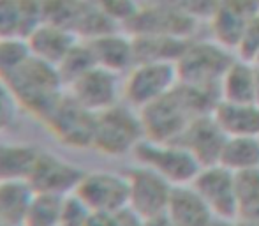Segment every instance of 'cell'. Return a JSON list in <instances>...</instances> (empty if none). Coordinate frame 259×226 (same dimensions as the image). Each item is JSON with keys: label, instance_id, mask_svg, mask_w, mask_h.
I'll return each instance as SVG.
<instances>
[{"label": "cell", "instance_id": "cell-19", "mask_svg": "<svg viewBox=\"0 0 259 226\" xmlns=\"http://www.w3.org/2000/svg\"><path fill=\"white\" fill-rule=\"evenodd\" d=\"M27 41L34 57L58 65L62 58L69 53V50L79 41V37L67 28L45 21Z\"/></svg>", "mask_w": 259, "mask_h": 226}, {"label": "cell", "instance_id": "cell-4", "mask_svg": "<svg viewBox=\"0 0 259 226\" xmlns=\"http://www.w3.org/2000/svg\"><path fill=\"white\" fill-rule=\"evenodd\" d=\"M97 113L87 110L69 92L60 97L53 110L41 120L58 143L74 150L92 148Z\"/></svg>", "mask_w": 259, "mask_h": 226}, {"label": "cell", "instance_id": "cell-31", "mask_svg": "<svg viewBox=\"0 0 259 226\" xmlns=\"http://www.w3.org/2000/svg\"><path fill=\"white\" fill-rule=\"evenodd\" d=\"M259 53V13L252 20L249 21V25L243 30V35L240 39L238 46L235 50V55L242 60H249L254 64Z\"/></svg>", "mask_w": 259, "mask_h": 226}, {"label": "cell", "instance_id": "cell-6", "mask_svg": "<svg viewBox=\"0 0 259 226\" xmlns=\"http://www.w3.org/2000/svg\"><path fill=\"white\" fill-rule=\"evenodd\" d=\"M177 85V64L138 62L127 74H123V101L136 110H141L166 96Z\"/></svg>", "mask_w": 259, "mask_h": 226}, {"label": "cell", "instance_id": "cell-29", "mask_svg": "<svg viewBox=\"0 0 259 226\" xmlns=\"http://www.w3.org/2000/svg\"><path fill=\"white\" fill-rule=\"evenodd\" d=\"M92 210L76 195H69L62 202L60 224L58 226H87Z\"/></svg>", "mask_w": 259, "mask_h": 226}, {"label": "cell", "instance_id": "cell-14", "mask_svg": "<svg viewBox=\"0 0 259 226\" xmlns=\"http://www.w3.org/2000/svg\"><path fill=\"white\" fill-rule=\"evenodd\" d=\"M226 140H228V134L221 129L213 115L205 113V115L192 119V122L187 126L177 143L184 145L198 159L203 168V166L219 165V158H221Z\"/></svg>", "mask_w": 259, "mask_h": 226}, {"label": "cell", "instance_id": "cell-40", "mask_svg": "<svg viewBox=\"0 0 259 226\" xmlns=\"http://www.w3.org/2000/svg\"><path fill=\"white\" fill-rule=\"evenodd\" d=\"M254 65L259 69V53H257V57H256V60H254Z\"/></svg>", "mask_w": 259, "mask_h": 226}, {"label": "cell", "instance_id": "cell-20", "mask_svg": "<svg viewBox=\"0 0 259 226\" xmlns=\"http://www.w3.org/2000/svg\"><path fill=\"white\" fill-rule=\"evenodd\" d=\"M211 115L228 136H259V106L256 103L219 101Z\"/></svg>", "mask_w": 259, "mask_h": 226}, {"label": "cell", "instance_id": "cell-13", "mask_svg": "<svg viewBox=\"0 0 259 226\" xmlns=\"http://www.w3.org/2000/svg\"><path fill=\"white\" fill-rule=\"evenodd\" d=\"M198 20L173 9L169 6L155 2L147 9H140L136 16L129 21V28H133V35L154 34V35H175V37L191 39Z\"/></svg>", "mask_w": 259, "mask_h": 226}, {"label": "cell", "instance_id": "cell-5", "mask_svg": "<svg viewBox=\"0 0 259 226\" xmlns=\"http://www.w3.org/2000/svg\"><path fill=\"white\" fill-rule=\"evenodd\" d=\"M133 156L136 158L138 165L157 171L173 185L192 184L196 175L201 170L198 159L177 141L162 143V141H152L145 138L136 147Z\"/></svg>", "mask_w": 259, "mask_h": 226}, {"label": "cell", "instance_id": "cell-41", "mask_svg": "<svg viewBox=\"0 0 259 226\" xmlns=\"http://www.w3.org/2000/svg\"><path fill=\"white\" fill-rule=\"evenodd\" d=\"M0 226H2V224H0Z\"/></svg>", "mask_w": 259, "mask_h": 226}, {"label": "cell", "instance_id": "cell-33", "mask_svg": "<svg viewBox=\"0 0 259 226\" xmlns=\"http://www.w3.org/2000/svg\"><path fill=\"white\" fill-rule=\"evenodd\" d=\"M235 185H236L240 203L259 195V168L235 173Z\"/></svg>", "mask_w": 259, "mask_h": 226}, {"label": "cell", "instance_id": "cell-32", "mask_svg": "<svg viewBox=\"0 0 259 226\" xmlns=\"http://www.w3.org/2000/svg\"><path fill=\"white\" fill-rule=\"evenodd\" d=\"M157 2L173 7V9L194 18V20H199V18L208 20L210 14L213 13L217 0H157Z\"/></svg>", "mask_w": 259, "mask_h": 226}, {"label": "cell", "instance_id": "cell-38", "mask_svg": "<svg viewBox=\"0 0 259 226\" xmlns=\"http://www.w3.org/2000/svg\"><path fill=\"white\" fill-rule=\"evenodd\" d=\"M210 226H236V221H228V219H219V217H215Z\"/></svg>", "mask_w": 259, "mask_h": 226}, {"label": "cell", "instance_id": "cell-37", "mask_svg": "<svg viewBox=\"0 0 259 226\" xmlns=\"http://www.w3.org/2000/svg\"><path fill=\"white\" fill-rule=\"evenodd\" d=\"M145 226H175V223L171 221L169 214L167 212H160L155 216H150L145 219Z\"/></svg>", "mask_w": 259, "mask_h": 226}, {"label": "cell", "instance_id": "cell-12", "mask_svg": "<svg viewBox=\"0 0 259 226\" xmlns=\"http://www.w3.org/2000/svg\"><path fill=\"white\" fill-rule=\"evenodd\" d=\"M259 13V0H217L208 18L211 37L235 52L249 21Z\"/></svg>", "mask_w": 259, "mask_h": 226}, {"label": "cell", "instance_id": "cell-26", "mask_svg": "<svg viewBox=\"0 0 259 226\" xmlns=\"http://www.w3.org/2000/svg\"><path fill=\"white\" fill-rule=\"evenodd\" d=\"M96 65H97V62H96V57H94L90 43L85 41V39H79V41L69 50L67 55L62 58V62L57 67H58V71H60L65 87H67L69 83H72L76 78L85 74L89 69L96 67Z\"/></svg>", "mask_w": 259, "mask_h": 226}, {"label": "cell", "instance_id": "cell-10", "mask_svg": "<svg viewBox=\"0 0 259 226\" xmlns=\"http://www.w3.org/2000/svg\"><path fill=\"white\" fill-rule=\"evenodd\" d=\"M129 182V207L143 219L166 212L175 185L157 171L136 165L127 171Z\"/></svg>", "mask_w": 259, "mask_h": 226}, {"label": "cell", "instance_id": "cell-28", "mask_svg": "<svg viewBox=\"0 0 259 226\" xmlns=\"http://www.w3.org/2000/svg\"><path fill=\"white\" fill-rule=\"evenodd\" d=\"M20 111L23 110H21L14 92L6 82L0 80V134L7 133L16 124Z\"/></svg>", "mask_w": 259, "mask_h": 226}, {"label": "cell", "instance_id": "cell-35", "mask_svg": "<svg viewBox=\"0 0 259 226\" xmlns=\"http://www.w3.org/2000/svg\"><path fill=\"white\" fill-rule=\"evenodd\" d=\"M238 219L256 221V223H259V195H256L254 198L245 200V202L240 203Z\"/></svg>", "mask_w": 259, "mask_h": 226}, {"label": "cell", "instance_id": "cell-15", "mask_svg": "<svg viewBox=\"0 0 259 226\" xmlns=\"http://www.w3.org/2000/svg\"><path fill=\"white\" fill-rule=\"evenodd\" d=\"M45 21V0H0V39H28Z\"/></svg>", "mask_w": 259, "mask_h": 226}, {"label": "cell", "instance_id": "cell-2", "mask_svg": "<svg viewBox=\"0 0 259 226\" xmlns=\"http://www.w3.org/2000/svg\"><path fill=\"white\" fill-rule=\"evenodd\" d=\"M145 140V129L140 110L125 101L97 113L92 148L108 158L134 154L136 147Z\"/></svg>", "mask_w": 259, "mask_h": 226}, {"label": "cell", "instance_id": "cell-34", "mask_svg": "<svg viewBox=\"0 0 259 226\" xmlns=\"http://www.w3.org/2000/svg\"><path fill=\"white\" fill-rule=\"evenodd\" d=\"M113 226H145V219L131 207L113 214Z\"/></svg>", "mask_w": 259, "mask_h": 226}, {"label": "cell", "instance_id": "cell-21", "mask_svg": "<svg viewBox=\"0 0 259 226\" xmlns=\"http://www.w3.org/2000/svg\"><path fill=\"white\" fill-rule=\"evenodd\" d=\"M257 67L249 60L236 57L224 72L219 85L221 101L228 103H254L256 99Z\"/></svg>", "mask_w": 259, "mask_h": 226}, {"label": "cell", "instance_id": "cell-27", "mask_svg": "<svg viewBox=\"0 0 259 226\" xmlns=\"http://www.w3.org/2000/svg\"><path fill=\"white\" fill-rule=\"evenodd\" d=\"M32 57L27 39H0V80L9 82Z\"/></svg>", "mask_w": 259, "mask_h": 226}, {"label": "cell", "instance_id": "cell-39", "mask_svg": "<svg viewBox=\"0 0 259 226\" xmlns=\"http://www.w3.org/2000/svg\"><path fill=\"white\" fill-rule=\"evenodd\" d=\"M254 103L259 106V69H257V82H256V99H254Z\"/></svg>", "mask_w": 259, "mask_h": 226}, {"label": "cell", "instance_id": "cell-22", "mask_svg": "<svg viewBox=\"0 0 259 226\" xmlns=\"http://www.w3.org/2000/svg\"><path fill=\"white\" fill-rule=\"evenodd\" d=\"M138 62H173L182 57L191 39L175 37V35L141 34L133 35Z\"/></svg>", "mask_w": 259, "mask_h": 226}, {"label": "cell", "instance_id": "cell-1", "mask_svg": "<svg viewBox=\"0 0 259 226\" xmlns=\"http://www.w3.org/2000/svg\"><path fill=\"white\" fill-rule=\"evenodd\" d=\"M21 110L41 122L67 92L57 65L32 57L9 82Z\"/></svg>", "mask_w": 259, "mask_h": 226}, {"label": "cell", "instance_id": "cell-11", "mask_svg": "<svg viewBox=\"0 0 259 226\" xmlns=\"http://www.w3.org/2000/svg\"><path fill=\"white\" fill-rule=\"evenodd\" d=\"M83 175L85 170L81 166L67 161L55 152L42 150L37 165L28 178V184L35 193H46V195L65 198L69 195H74Z\"/></svg>", "mask_w": 259, "mask_h": 226}, {"label": "cell", "instance_id": "cell-7", "mask_svg": "<svg viewBox=\"0 0 259 226\" xmlns=\"http://www.w3.org/2000/svg\"><path fill=\"white\" fill-rule=\"evenodd\" d=\"M74 195L92 212H118L129 207L127 175L109 170L85 171Z\"/></svg>", "mask_w": 259, "mask_h": 226}, {"label": "cell", "instance_id": "cell-16", "mask_svg": "<svg viewBox=\"0 0 259 226\" xmlns=\"http://www.w3.org/2000/svg\"><path fill=\"white\" fill-rule=\"evenodd\" d=\"M97 65L116 74H127L136 65V50L133 35L120 32L118 28L90 39Z\"/></svg>", "mask_w": 259, "mask_h": 226}, {"label": "cell", "instance_id": "cell-25", "mask_svg": "<svg viewBox=\"0 0 259 226\" xmlns=\"http://www.w3.org/2000/svg\"><path fill=\"white\" fill-rule=\"evenodd\" d=\"M64 198L46 193H35L28 205L23 226H58Z\"/></svg>", "mask_w": 259, "mask_h": 226}, {"label": "cell", "instance_id": "cell-17", "mask_svg": "<svg viewBox=\"0 0 259 226\" xmlns=\"http://www.w3.org/2000/svg\"><path fill=\"white\" fill-rule=\"evenodd\" d=\"M166 212L175 226H210L215 219L210 207L192 184L175 185Z\"/></svg>", "mask_w": 259, "mask_h": 226}, {"label": "cell", "instance_id": "cell-30", "mask_svg": "<svg viewBox=\"0 0 259 226\" xmlns=\"http://www.w3.org/2000/svg\"><path fill=\"white\" fill-rule=\"evenodd\" d=\"M115 23H129L140 11L136 0H90Z\"/></svg>", "mask_w": 259, "mask_h": 226}, {"label": "cell", "instance_id": "cell-36", "mask_svg": "<svg viewBox=\"0 0 259 226\" xmlns=\"http://www.w3.org/2000/svg\"><path fill=\"white\" fill-rule=\"evenodd\" d=\"M115 214V212H113ZM113 214L109 212H92L87 226H113Z\"/></svg>", "mask_w": 259, "mask_h": 226}, {"label": "cell", "instance_id": "cell-18", "mask_svg": "<svg viewBox=\"0 0 259 226\" xmlns=\"http://www.w3.org/2000/svg\"><path fill=\"white\" fill-rule=\"evenodd\" d=\"M42 148L23 141H0V182H28Z\"/></svg>", "mask_w": 259, "mask_h": 226}, {"label": "cell", "instance_id": "cell-8", "mask_svg": "<svg viewBox=\"0 0 259 226\" xmlns=\"http://www.w3.org/2000/svg\"><path fill=\"white\" fill-rule=\"evenodd\" d=\"M67 92L87 110L101 113L123 101V76L96 65L69 83Z\"/></svg>", "mask_w": 259, "mask_h": 226}, {"label": "cell", "instance_id": "cell-23", "mask_svg": "<svg viewBox=\"0 0 259 226\" xmlns=\"http://www.w3.org/2000/svg\"><path fill=\"white\" fill-rule=\"evenodd\" d=\"M34 189L28 182H0V224L23 226Z\"/></svg>", "mask_w": 259, "mask_h": 226}, {"label": "cell", "instance_id": "cell-9", "mask_svg": "<svg viewBox=\"0 0 259 226\" xmlns=\"http://www.w3.org/2000/svg\"><path fill=\"white\" fill-rule=\"evenodd\" d=\"M192 187L201 195L215 217L228 221L238 219L240 200L233 171L221 165L203 166L192 180Z\"/></svg>", "mask_w": 259, "mask_h": 226}, {"label": "cell", "instance_id": "cell-3", "mask_svg": "<svg viewBox=\"0 0 259 226\" xmlns=\"http://www.w3.org/2000/svg\"><path fill=\"white\" fill-rule=\"evenodd\" d=\"M236 55L217 41H192L177 60L178 82L196 89L219 92V85ZM221 96V94H219Z\"/></svg>", "mask_w": 259, "mask_h": 226}, {"label": "cell", "instance_id": "cell-24", "mask_svg": "<svg viewBox=\"0 0 259 226\" xmlns=\"http://www.w3.org/2000/svg\"><path fill=\"white\" fill-rule=\"evenodd\" d=\"M219 165L233 173L259 168V136H228Z\"/></svg>", "mask_w": 259, "mask_h": 226}]
</instances>
